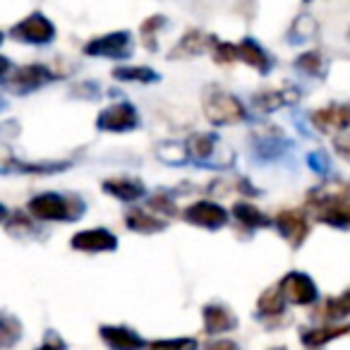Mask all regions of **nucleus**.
<instances>
[{"mask_svg": "<svg viewBox=\"0 0 350 350\" xmlns=\"http://www.w3.org/2000/svg\"><path fill=\"white\" fill-rule=\"evenodd\" d=\"M187 149H190V154L195 156L197 161H202V163H214L219 142H216L211 135H195V137H190V142H187Z\"/></svg>", "mask_w": 350, "mask_h": 350, "instance_id": "18", "label": "nucleus"}, {"mask_svg": "<svg viewBox=\"0 0 350 350\" xmlns=\"http://www.w3.org/2000/svg\"><path fill=\"white\" fill-rule=\"evenodd\" d=\"M233 214H235V219H238L243 226H247V228H259V226L271 224V219H269V216H264L259 209H254L252 204H235Z\"/></svg>", "mask_w": 350, "mask_h": 350, "instance_id": "22", "label": "nucleus"}, {"mask_svg": "<svg viewBox=\"0 0 350 350\" xmlns=\"http://www.w3.org/2000/svg\"><path fill=\"white\" fill-rule=\"evenodd\" d=\"M235 324H238L235 314L224 305H209L204 310V329L209 334H224V331L235 329Z\"/></svg>", "mask_w": 350, "mask_h": 350, "instance_id": "15", "label": "nucleus"}, {"mask_svg": "<svg viewBox=\"0 0 350 350\" xmlns=\"http://www.w3.org/2000/svg\"><path fill=\"white\" fill-rule=\"evenodd\" d=\"M276 226H278V230L283 233V238H286L288 243L293 245V247L302 245V240H305L307 233H310V226H307V216L302 214V211H297V209L281 211V214L276 216Z\"/></svg>", "mask_w": 350, "mask_h": 350, "instance_id": "10", "label": "nucleus"}, {"mask_svg": "<svg viewBox=\"0 0 350 350\" xmlns=\"http://www.w3.org/2000/svg\"><path fill=\"white\" fill-rule=\"evenodd\" d=\"M84 53L106 55V58H125L130 53V34L120 31V34H108L101 36V39H94L84 46Z\"/></svg>", "mask_w": 350, "mask_h": 350, "instance_id": "9", "label": "nucleus"}, {"mask_svg": "<svg viewBox=\"0 0 350 350\" xmlns=\"http://www.w3.org/2000/svg\"><path fill=\"white\" fill-rule=\"evenodd\" d=\"M159 27H163V17H151V20L144 22V27H142V36H144V44L149 51H154V46H151V36L159 31Z\"/></svg>", "mask_w": 350, "mask_h": 350, "instance_id": "31", "label": "nucleus"}, {"mask_svg": "<svg viewBox=\"0 0 350 350\" xmlns=\"http://www.w3.org/2000/svg\"><path fill=\"white\" fill-rule=\"evenodd\" d=\"M31 216L41 221H70L82 216V202L75 197H60L55 192L39 195L29 202Z\"/></svg>", "mask_w": 350, "mask_h": 350, "instance_id": "2", "label": "nucleus"}, {"mask_svg": "<svg viewBox=\"0 0 350 350\" xmlns=\"http://www.w3.org/2000/svg\"><path fill=\"white\" fill-rule=\"evenodd\" d=\"M20 336H22L20 321H17L12 314H8V312H0V345L10 348V345L17 343Z\"/></svg>", "mask_w": 350, "mask_h": 350, "instance_id": "23", "label": "nucleus"}, {"mask_svg": "<svg viewBox=\"0 0 350 350\" xmlns=\"http://www.w3.org/2000/svg\"><path fill=\"white\" fill-rule=\"evenodd\" d=\"M312 214L321 224L336 226V228H350V197L340 185L317 190L307 200Z\"/></svg>", "mask_w": 350, "mask_h": 350, "instance_id": "1", "label": "nucleus"}, {"mask_svg": "<svg viewBox=\"0 0 350 350\" xmlns=\"http://www.w3.org/2000/svg\"><path fill=\"white\" fill-rule=\"evenodd\" d=\"M310 118L317 130L326 132V135H329V132H338L350 125V106H345V103H331V106H324V108H319V111H314Z\"/></svg>", "mask_w": 350, "mask_h": 350, "instance_id": "6", "label": "nucleus"}, {"mask_svg": "<svg viewBox=\"0 0 350 350\" xmlns=\"http://www.w3.org/2000/svg\"><path fill=\"white\" fill-rule=\"evenodd\" d=\"M0 41H3V31H0Z\"/></svg>", "mask_w": 350, "mask_h": 350, "instance_id": "39", "label": "nucleus"}, {"mask_svg": "<svg viewBox=\"0 0 350 350\" xmlns=\"http://www.w3.org/2000/svg\"><path fill=\"white\" fill-rule=\"evenodd\" d=\"M149 204L154 206L156 211L161 209V211H163V214H168V216H170V214H173V211H175V209H173V204H170V200H168V197H165V195H159V197H154V200H151Z\"/></svg>", "mask_w": 350, "mask_h": 350, "instance_id": "33", "label": "nucleus"}, {"mask_svg": "<svg viewBox=\"0 0 350 350\" xmlns=\"http://www.w3.org/2000/svg\"><path fill=\"white\" fill-rule=\"evenodd\" d=\"M46 82H51V72L44 65H27V68L17 70L15 77H10V87L20 94L31 92V89L41 87Z\"/></svg>", "mask_w": 350, "mask_h": 350, "instance_id": "13", "label": "nucleus"}, {"mask_svg": "<svg viewBox=\"0 0 350 350\" xmlns=\"http://www.w3.org/2000/svg\"><path fill=\"white\" fill-rule=\"evenodd\" d=\"M297 101V92L295 89H276V92H262L254 96V106L262 113H269L278 106H286V103Z\"/></svg>", "mask_w": 350, "mask_h": 350, "instance_id": "17", "label": "nucleus"}, {"mask_svg": "<svg viewBox=\"0 0 350 350\" xmlns=\"http://www.w3.org/2000/svg\"><path fill=\"white\" fill-rule=\"evenodd\" d=\"M12 34L20 41H27V44H49V41L53 39L55 29L44 15H31V17H27L25 22H20V25L12 29Z\"/></svg>", "mask_w": 350, "mask_h": 350, "instance_id": "8", "label": "nucleus"}, {"mask_svg": "<svg viewBox=\"0 0 350 350\" xmlns=\"http://www.w3.org/2000/svg\"><path fill=\"white\" fill-rule=\"evenodd\" d=\"M216 60L219 63H230V60H243V63L252 65L257 68L259 72H267L269 70V55L259 49L254 41H243L238 46H230V44H219L216 46Z\"/></svg>", "mask_w": 350, "mask_h": 350, "instance_id": "4", "label": "nucleus"}, {"mask_svg": "<svg viewBox=\"0 0 350 350\" xmlns=\"http://www.w3.org/2000/svg\"><path fill=\"white\" fill-rule=\"evenodd\" d=\"M314 31H317V25H314V20H312V17H300V20L293 25V36H295V41L310 39Z\"/></svg>", "mask_w": 350, "mask_h": 350, "instance_id": "30", "label": "nucleus"}, {"mask_svg": "<svg viewBox=\"0 0 350 350\" xmlns=\"http://www.w3.org/2000/svg\"><path fill=\"white\" fill-rule=\"evenodd\" d=\"M348 39H350V31H348Z\"/></svg>", "mask_w": 350, "mask_h": 350, "instance_id": "41", "label": "nucleus"}, {"mask_svg": "<svg viewBox=\"0 0 350 350\" xmlns=\"http://www.w3.org/2000/svg\"><path fill=\"white\" fill-rule=\"evenodd\" d=\"M5 216H8V211H5V206H3V204H0V221H3V219H5Z\"/></svg>", "mask_w": 350, "mask_h": 350, "instance_id": "38", "label": "nucleus"}, {"mask_svg": "<svg viewBox=\"0 0 350 350\" xmlns=\"http://www.w3.org/2000/svg\"><path fill=\"white\" fill-rule=\"evenodd\" d=\"M127 226H130L132 230H139V233H154V230H163V221L156 219V216H151L149 211H142V209H132L130 214H127Z\"/></svg>", "mask_w": 350, "mask_h": 350, "instance_id": "20", "label": "nucleus"}, {"mask_svg": "<svg viewBox=\"0 0 350 350\" xmlns=\"http://www.w3.org/2000/svg\"><path fill=\"white\" fill-rule=\"evenodd\" d=\"M273 350H286V348H273Z\"/></svg>", "mask_w": 350, "mask_h": 350, "instance_id": "40", "label": "nucleus"}, {"mask_svg": "<svg viewBox=\"0 0 350 350\" xmlns=\"http://www.w3.org/2000/svg\"><path fill=\"white\" fill-rule=\"evenodd\" d=\"M326 310L324 314L331 317V319H340V317H348L350 314V288L343 293V295L338 297H331V300H326Z\"/></svg>", "mask_w": 350, "mask_h": 350, "instance_id": "25", "label": "nucleus"}, {"mask_svg": "<svg viewBox=\"0 0 350 350\" xmlns=\"http://www.w3.org/2000/svg\"><path fill=\"white\" fill-rule=\"evenodd\" d=\"M113 75L118 79H127V82H154L156 79V72L149 68H120Z\"/></svg>", "mask_w": 350, "mask_h": 350, "instance_id": "26", "label": "nucleus"}, {"mask_svg": "<svg viewBox=\"0 0 350 350\" xmlns=\"http://www.w3.org/2000/svg\"><path fill=\"white\" fill-rule=\"evenodd\" d=\"M278 288L283 293V300L293 302V305H310V302L317 300L314 281L310 276H305V273H297V271L288 273Z\"/></svg>", "mask_w": 350, "mask_h": 350, "instance_id": "5", "label": "nucleus"}, {"mask_svg": "<svg viewBox=\"0 0 350 350\" xmlns=\"http://www.w3.org/2000/svg\"><path fill=\"white\" fill-rule=\"evenodd\" d=\"M185 219L195 226H204V228H221L228 221V214L214 202H197L185 211Z\"/></svg>", "mask_w": 350, "mask_h": 350, "instance_id": "12", "label": "nucleus"}, {"mask_svg": "<svg viewBox=\"0 0 350 350\" xmlns=\"http://www.w3.org/2000/svg\"><path fill=\"white\" fill-rule=\"evenodd\" d=\"M41 350H63V340H58L53 334H51V336H49V343H46Z\"/></svg>", "mask_w": 350, "mask_h": 350, "instance_id": "35", "label": "nucleus"}, {"mask_svg": "<svg viewBox=\"0 0 350 350\" xmlns=\"http://www.w3.org/2000/svg\"><path fill=\"white\" fill-rule=\"evenodd\" d=\"M151 350H197L195 338H175V340H156Z\"/></svg>", "mask_w": 350, "mask_h": 350, "instance_id": "27", "label": "nucleus"}, {"mask_svg": "<svg viewBox=\"0 0 350 350\" xmlns=\"http://www.w3.org/2000/svg\"><path fill=\"white\" fill-rule=\"evenodd\" d=\"M343 334H348V326H319V329L305 331V334H302V343H305L307 348H319L326 340L338 338V336H343Z\"/></svg>", "mask_w": 350, "mask_h": 350, "instance_id": "19", "label": "nucleus"}, {"mask_svg": "<svg viewBox=\"0 0 350 350\" xmlns=\"http://www.w3.org/2000/svg\"><path fill=\"white\" fill-rule=\"evenodd\" d=\"M159 156L163 161H168V163H183V161H187V151L180 144H161Z\"/></svg>", "mask_w": 350, "mask_h": 350, "instance_id": "28", "label": "nucleus"}, {"mask_svg": "<svg viewBox=\"0 0 350 350\" xmlns=\"http://www.w3.org/2000/svg\"><path fill=\"white\" fill-rule=\"evenodd\" d=\"M10 168H17V161H15V156H12L10 146L0 142V173H8Z\"/></svg>", "mask_w": 350, "mask_h": 350, "instance_id": "32", "label": "nucleus"}, {"mask_svg": "<svg viewBox=\"0 0 350 350\" xmlns=\"http://www.w3.org/2000/svg\"><path fill=\"white\" fill-rule=\"evenodd\" d=\"M283 305H286V300H283V293L281 288H269V291L262 293V297H259L257 307L262 314H278V312H283Z\"/></svg>", "mask_w": 350, "mask_h": 350, "instance_id": "24", "label": "nucleus"}, {"mask_svg": "<svg viewBox=\"0 0 350 350\" xmlns=\"http://www.w3.org/2000/svg\"><path fill=\"white\" fill-rule=\"evenodd\" d=\"M334 144H336V149H338L343 156H350V132H345V135L336 137Z\"/></svg>", "mask_w": 350, "mask_h": 350, "instance_id": "34", "label": "nucleus"}, {"mask_svg": "<svg viewBox=\"0 0 350 350\" xmlns=\"http://www.w3.org/2000/svg\"><path fill=\"white\" fill-rule=\"evenodd\" d=\"M103 190H106L108 195L118 197V200H125V202H132L144 195V185H142L139 180H130V178H113V180H106L103 183Z\"/></svg>", "mask_w": 350, "mask_h": 350, "instance_id": "16", "label": "nucleus"}, {"mask_svg": "<svg viewBox=\"0 0 350 350\" xmlns=\"http://www.w3.org/2000/svg\"><path fill=\"white\" fill-rule=\"evenodd\" d=\"M137 125V111L130 103H116V106L106 108L98 116L96 127L98 130H111V132H125Z\"/></svg>", "mask_w": 350, "mask_h": 350, "instance_id": "7", "label": "nucleus"}, {"mask_svg": "<svg viewBox=\"0 0 350 350\" xmlns=\"http://www.w3.org/2000/svg\"><path fill=\"white\" fill-rule=\"evenodd\" d=\"M297 68H300L302 72L319 75L321 68H324V60H321L319 53H305V55H300V60H297Z\"/></svg>", "mask_w": 350, "mask_h": 350, "instance_id": "29", "label": "nucleus"}, {"mask_svg": "<svg viewBox=\"0 0 350 350\" xmlns=\"http://www.w3.org/2000/svg\"><path fill=\"white\" fill-rule=\"evenodd\" d=\"M72 247L82 250V252H111L118 247V240L113 233L103 228H92V230H82L72 238Z\"/></svg>", "mask_w": 350, "mask_h": 350, "instance_id": "11", "label": "nucleus"}, {"mask_svg": "<svg viewBox=\"0 0 350 350\" xmlns=\"http://www.w3.org/2000/svg\"><path fill=\"white\" fill-rule=\"evenodd\" d=\"M206 350H238V348H235V345L230 343V340H221V343L209 345V348H206Z\"/></svg>", "mask_w": 350, "mask_h": 350, "instance_id": "36", "label": "nucleus"}, {"mask_svg": "<svg viewBox=\"0 0 350 350\" xmlns=\"http://www.w3.org/2000/svg\"><path fill=\"white\" fill-rule=\"evenodd\" d=\"M101 338L111 345L113 350H139L144 340L135 334V331L125 329V326H103Z\"/></svg>", "mask_w": 350, "mask_h": 350, "instance_id": "14", "label": "nucleus"}, {"mask_svg": "<svg viewBox=\"0 0 350 350\" xmlns=\"http://www.w3.org/2000/svg\"><path fill=\"white\" fill-rule=\"evenodd\" d=\"M204 113L214 125H233L245 118L243 103L224 92H214L204 98Z\"/></svg>", "mask_w": 350, "mask_h": 350, "instance_id": "3", "label": "nucleus"}, {"mask_svg": "<svg viewBox=\"0 0 350 350\" xmlns=\"http://www.w3.org/2000/svg\"><path fill=\"white\" fill-rule=\"evenodd\" d=\"M8 70H10V63H8V60L3 58V55H0V77H5Z\"/></svg>", "mask_w": 350, "mask_h": 350, "instance_id": "37", "label": "nucleus"}, {"mask_svg": "<svg viewBox=\"0 0 350 350\" xmlns=\"http://www.w3.org/2000/svg\"><path fill=\"white\" fill-rule=\"evenodd\" d=\"M211 44H214V39H211V36L202 34V31H190V34L183 36L180 46H178V49L173 51V55H175V53H185V55L202 53V51L209 49Z\"/></svg>", "mask_w": 350, "mask_h": 350, "instance_id": "21", "label": "nucleus"}]
</instances>
